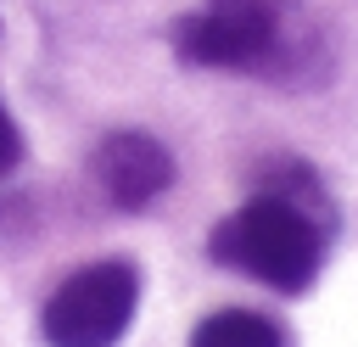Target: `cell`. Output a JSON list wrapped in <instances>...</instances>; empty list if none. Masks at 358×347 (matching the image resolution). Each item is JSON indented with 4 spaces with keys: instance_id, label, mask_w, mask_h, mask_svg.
<instances>
[{
    "instance_id": "cell-4",
    "label": "cell",
    "mask_w": 358,
    "mask_h": 347,
    "mask_svg": "<svg viewBox=\"0 0 358 347\" xmlns=\"http://www.w3.org/2000/svg\"><path fill=\"white\" fill-rule=\"evenodd\" d=\"M90 168H95V185L106 190V201H117V207H151L168 185H173V157H168V146L157 140V134H140V129H117V134H106L101 146H95V157H90Z\"/></svg>"
},
{
    "instance_id": "cell-1",
    "label": "cell",
    "mask_w": 358,
    "mask_h": 347,
    "mask_svg": "<svg viewBox=\"0 0 358 347\" xmlns=\"http://www.w3.org/2000/svg\"><path fill=\"white\" fill-rule=\"evenodd\" d=\"M324 229L313 213H302L285 196H252L246 207H235L218 229H213V257L224 269H241L274 291H302L319 274L324 257Z\"/></svg>"
},
{
    "instance_id": "cell-5",
    "label": "cell",
    "mask_w": 358,
    "mask_h": 347,
    "mask_svg": "<svg viewBox=\"0 0 358 347\" xmlns=\"http://www.w3.org/2000/svg\"><path fill=\"white\" fill-rule=\"evenodd\" d=\"M190 347H285L280 325L252 313V308H224V313H207L190 336Z\"/></svg>"
},
{
    "instance_id": "cell-2",
    "label": "cell",
    "mask_w": 358,
    "mask_h": 347,
    "mask_svg": "<svg viewBox=\"0 0 358 347\" xmlns=\"http://www.w3.org/2000/svg\"><path fill=\"white\" fill-rule=\"evenodd\" d=\"M173 50L190 67L229 73H274L280 62L302 56L285 39V17L274 0H207L201 11L173 22Z\"/></svg>"
},
{
    "instance_id": "cell-6",
    "label": "cell",
    "mask_w": 358,
    "mask_h": 347,
    "mask_svg": "<svg viewBox=\"0 0 358 347\" xmlns=\"http://www.w3.org/2000/svg\"><path fill=\"white\" fill-rule=\"evenodd\" d=\"M17 157H22V134H17V123H11V112L0 106V179L17 168Z\"/></svg>"
},
{
    "instance_id": "cell-3",
    "label": "cell",
    "mask_w": 358,
    "mask_h": 347,
    "mask_svg": "<svg viewBox=\"0 0 358 347\" xmlns=\"http://www.w3.org/2000/svg\"><path fill=\"white\" fill-rule=\"evenodd\" d=\"M134 302H140V274L134 263L123 257H106V263H90L78 274H67L45 313H39V330L50 347H117L129 319H134Z\"/></svg>"
}]
</instances>
